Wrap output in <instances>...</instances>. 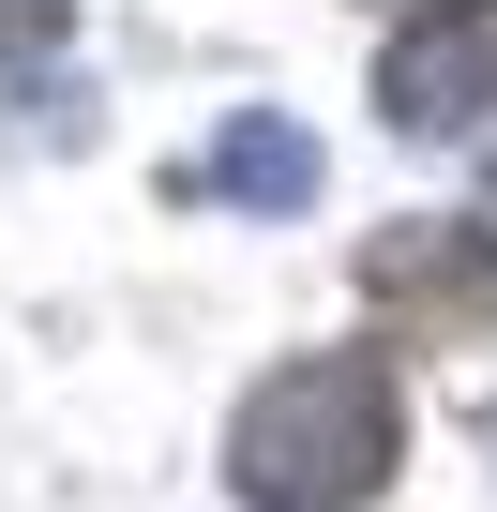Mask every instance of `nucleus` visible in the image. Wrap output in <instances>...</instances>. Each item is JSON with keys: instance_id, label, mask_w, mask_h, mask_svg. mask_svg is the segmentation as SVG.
<instances>
[{"instance_id": "nucleus-2", "label": "nucleus", "mask_w": 497, "mask_h": 512, "mask_svg": "<svg viewBox=\"0 0 497 512\" xmlns=\"http://www.w3.org/2000/svg\"><path fill=\"white\" fill-rule=\"evenodd\" d=\"M362 302H377V332H407V347H482V332H497V226H452V211L377 226V241H362Z\"/></svg>"}, {"instance_id": "nucleus-1", "label": "nucleus", "mask_w": 497, "mask_h": 512, "mask_svg": "<svg viewBox=\"0 0 497 512\" xmlns=\"http://www.w3.org/2000/svg\"><path fill=\"white\" fill-rule=\"evenodd\" d=\"M407 467V392L377 347H317V362H272L226 422V497L241 512H377Z\"/></svg>"}, {"instance_id": "nucleus-5", "label": "nucleus", "mask_w": 497, "mask_h": 512, "mask_svg": "<svg viewBox=\"0 0 497 512\" xmlns=\"http://www.w3.org/2000/svg\"><path fill=\"white\" fill-rule=\"evenodd\" d=\"M482 467H497V407H482Z\"/></svg>"}, {"instance_id": "nucleus-3", "label": "nucleus", "mask_w": 497, "mask_h": 512, "mask_svg": "<svg viewBox=\"0 0 497 512\" xmlns=\"http://www.w3.org/2000/svg\"><path fill=\"white\" fill-rule=\"evenodd\" d=\"M377 106H392V136H497V0L407 16L377 61Z\"/></svg>"}, {"instance_id": "nucleus-4", "label": "nucleus", "mask_w": 497, "mask_h": 512, "mask_svg": "<svg viewBox=\"0 0 497 512\" xmlns=\"http://www.w3.org/2000/svg\"><path fill=\"white\" fill-rule=\"evenodd\" d=\"M211 196H226V211H302V196H317V136H302L287 106H241V121L211 136Z\"/></svg>"}]
</instances>
